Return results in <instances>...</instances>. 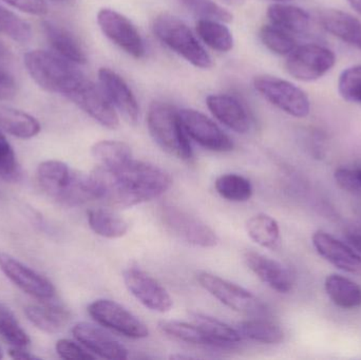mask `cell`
Here are the masks:
<instances>
[{"instance_id":"obj_6","label":"cell","mask_w":361,"mask_h":360,"mask_svg":"<svg viewBox=\"0 0 361 360\" xmlns=\"http://www.w3.org/2000/svg\"><path fill=\"white\" fill-rule=\"evenodd\" d=\"M254 87L269 103L294 118H305L311 111L307 93L288 80L276 76L260 75L255 78Z\"/></svg>"},{"instance_id":"obj_37","label":"cell","mask_w":361,"mask_h":360,"mask_svg":"<svg viewBox=\"0 0 361 360\" xmlns=\"http://www.w3.org/2000/svg\"><path fill=\"white\" fill-rule=\"evenodd\" d=\"M260 39L269 51L278 55H288L296 48V40L292 34L274 25L261 27Z\"/></svg>"},{"instance_id":"obj_42","label":"cell","mask_w":361,"mask_h":360,"mask_svg":"<svg viewBox=\"0 0 361 360\" xmlns=\"http://www.w3.org/2000/svg\"><path fill=\"white\" fill-rule=\"evenodd\" d=\"M335 181L337 185L353 194H361V185L355 169L338 168L335 171Z\"/></svg>"},{"instance_id":"obj_31","label":"cell","mask_w":361,"mask_h":360,"mask_svg":"<svg viewBox=\"0 0 361 360\" xmlns=\"http://www.w3.org/2000/svg\"><path fill=\"white\" fill-rule=\"evenodd\" d=\"M93 158L99 166L116 168L133 160V151L128 144L120 141H101L91 148Z\"/></svg>"},{"instance_id":"obj_19","label":"cell","mask_w":361,"mask_h":360,"mask_svg":"<svg viewBox=\"0 0 361 360\" xmlns=\"http://www.w3.org/2000/svg\"><path fill=\"white\" fill-rule=\"evenodd\" d=\"M245 262L250 270L274 291L288 294L294 289V275L280 262L255 252L246 253Z\"/></svg>"},{"instance_id":"obj_39","label":"cell","mask_w":361,"mask_h":360,"mask_svg":"<svg viewBox=\"0 0 361 360\" xmlns=\"http://www.w3.org/2000/svg\"><path fill=\"white\" fill-rule=\"evenodd\" d=\"M338 91L345 101L361 104V65L343 70L339 76Z\"/></svg>"},{"instance_id":"obj_14","label":"cell","mask_w":361,"mask_h":360,"mask_svg":"<svg viewBox=\"0 0 361 360\" xmlns=\"http://www.w3.org/2000/svg\"><path fill=\"white\" fill-rule=\"evenodd\" d=\"M123 277L128 291L145 308L159 313L169 312L173 308V298L166 289L143 271L129 268Z\"/></svg>"},{"instance_id":"obj_40","label":"cell","mask_w":361,"mask_h":360,"mask_svg":"<svg viewBox=\"0 0 361 360\" xmlns=\"http://www.w3.org/2000/svg\"><path fill=\"white\" fill-rule=\"evenodd\" d=\"M182 4L200 18L231 23L233 15L214 0H180Z\"/></svg>"},{"instance_id":"obj_28","label":"cell","mask_w":361,"mask_h":360,"mask_svg":"<svg viewBox=\"0 0 361 360\" xmlns=\"http://www.w3.org/2000/svg\"><path fill=\"white\" fill-rule=\"evenodd\" d=\"M193 323L218 344L219 348H229L241 342L242 336L237 329L223 321L201 313H191Z\"/></svg>"},{"instance_id":"obj_47","label":"cell","mask_w":361,"mask_h":360,"mask_svg":"<svg viewBox=\"0 0 361 360\" xmlns=\"http://www.w3.org/2000/svg\"><path fill=\"white\" fill-rule=\"evenodd\" d=\"M348 2L352 6V8H354L358 14L361 15V0H348Z\"/></svg>"},{"instance_id":"obj_44","label":"cell","mask_w":361,"mask_h":360,"mask_svg":"<svg viewBox=\"0 0 361 360\" xmlns=\"http://www.w3.org/2000/svg\"><path fill=\"white\" fill-rule=\"evenodd\" d=\"M17 94V84L13 75L0 66V101H10Z\"/></svg>"},{"instance_id":"obj_45","label":"cell","mask_w":361,"mask_h":360,"mask_svg":"<svg viewBox=\"0 0 361 360\" xmlns=\"http://www.w3.org/2000/svg\"><path fill=\"white\" fill-rule=\"evenodd\" d=\"M8 356L13 359L19 360H33L39 359L35 355L27 350V348H20V347H11L8 350Z\"/></svg>"},{"instance_id":"obj_17","label":"cell","mask_w":361,"mask_h":360,"mask_svg":"<svg viewBox=\"0 0 361 360\" xmlns=\"http://www.w3.org/2000/svg\"><path fill=\"white\" fill-rule=\"evenodd\" d=\"M72 335L87 350L105 359H128V351L116 338L103 329L88 323H80L72 328Z\"/></svg>"},{"instance_id":"obj_5","label":"cell","mask_w":361,"mask_h":360,"mask_svg":"<svg viewBox=\"0 0 361 360\" xmlns=\"http://www.w3.org/2000/svg\"><path fill=\"white\" fill-rule=\"evenodd\" d=\"M157 37L171 50L186 59L191 65L201 69L212 67V58L203 48L188 25L169 13L159 15L154 23Z\"/></svg>"},{"instance_id":"obj_32","label":"cell","mask_w":361,"mask_h":360,"mask_svg":"<svg viewBox=\"0 0 361 360\" xmlns=\"http://www.w3.org/2000/svg\"><path fill=\"white\" fill-rule=\"evenodd\" d=\"M238 331L242 338L264 345H278L283 342L284 332L279 325L263 319H252L239 323Z\"/></svg>"},{"instance_id":"obj_7","label":"cell","mask_w":361,"mask_h":360,"mask_svg":"<svg viewBox=\"0 0 361 360\" xmlns=\"http://www.w3.org/2000/svg\"><path fill=\"white\" fill-rule=\"evenodd\" d=\"M336 55L326 46L316 44L296 46L288 54L286 68L290 76L301 82H314L331 71Z\"/></svg>"},{"instance_id":"obj_27","label":"cell","mask_w":361,"mask_h":360,"mask_svg":"<svg viewBox=\"0 0 361 360\" xmlns=\"http://www.w3.org/2000/svg\"><path fill=\"white\" fill-rule=\"evenodd\" d=\"M91 230L107 239H118L128 232L129 223L116 211L106 209H93L87 213Z\"/></svg>"},{"instance_id":"obj_35","label":"cell","mask_w":361,"mask_h":360,"mask_svg":"<svg viewBox=\"0 0 361 360\" xmlns=\"http://www.w3.org/2000/svg\"><path fill=\"white\" fill-rule=\"evenodd\" d=\"M0 337L11 347L27 348L31 344L27 332L21 328L14 313L0 302Z\"/></svg>"},{"instance_id":"obj_23","label":"cell","mask_w":361,"mask_h":360,"mask_svg":"<svg viewBox=\"0 0 361 360\" xmlns=\"http://www.w3.org/2000/svg\"><path fill=\"white\" fill-rule=\"evenodd\" d=\"M322 27L335 37L361 50V21L349 13L326 10L320 15Z\"/></svg>"},{"instance_id":"obj_2","label":"cell","mask_w":361,"mask_h":360,"mask_svg":"<svg viewBox=\"0 0 361 360\" xmlns=\"http://www.w3.org/2000/svg\"><path fill=\"white\" fill-rule=\"evenodd\" d=\"M40 188L51 198L66 206H78L99 200L97 184L91 173L74 170L61 161L48 160L36 169Z\"/></svg>"},{"instance_id":"obj_8","label":"cell","mask_w":361,"mask_h":360,"mask_svg":"<svg viewBox=\"0 0 361 360\" xmlns=\"http://www.w3.org/2000/svg\"><path fill=\"white\" fill-rule=\"evenodd\" d=\"M88 313L99 325L133 340L149 335L147 325L116 302L99 299L88 306Z\"/></svg>"},{"instance_id":"obj_46","label":"cell","mask_w":361,"mask_h":360,"mask_svg":"<svg viewBox=\"0 0 361 360\" xmlns=\"http://www.w3.org/2000/svg\"><path fill=\"white\" fill-rule=\"evenodd\" d=\"M348 240H349L350 244L361 254V235L352 234L348 236Z\"/></svg>"},{"instance_id":"obj_4","label":"cell","mask_w":361,"mask_h":360,"mask_svg":"<svg viewBox=\"0 0 361 360\" xmlns=\"http://www.w3.org/2000/svg\"><path fill=\"white\" fill-rule=\"evenodd\" d=\"M147 126L154 141L165 152L186 162L192 159V148L180 122L179 110L169 104L154 101L148 110Z\"/></svg>"},{"instance_id":"obj_33","label":"cell","mask_w":361,"mask_h":360,"mask_svg":"<svg viewBox=\"0 0 361 360\" xmlns=\"http://www.w3.org/2000/svg\"><path fill=\"white\" fill-rule=\"evenodd\" d=\"M159 328L163 333L167 334L176 340H179L180 342L195 345V346L219 348L218 344L212 340L207 334L204 333L195 323L189 325V323L177 321H161L159 323Z\"/></svg>"},{"instance_id":"obj_36","label":"cell","mask_w":361,"mask_h":360,"mask_svg":"<svg viewBox=\"0 0 361 360\" xmlns=\"http://www.w3.org/2000/svg\"><path fill=\"white\" fill-rule=\"evenodd\" d=\"M0 33L14 42L25 44L32 38V29L27 21L0 4Z\"/></svg>"},{"instance_id":"obj_11","label":"cell","mask_w":361,"mask_h":360,"mask_svg":"<svg viewBox=\"0 0 361 360\" xmlns=\"http://www.w3.org/2000/svg\"><path fill=\"white\" fill-rule=\"evenodd\" d=\"M97 23L106 37L135 58L145 55L146 46L139 30L124 15L111 8L97 13Z\"/></svg>"},{"instance_id":"obj_9","label":"cell","mask_w":361,"mask_h":360,"mask_svg":"<svg viewBox=\"0 0 361 360\" xmlns=\"http://www.w3.org/2000/svg\"><path fill=\"white\" fill-rule=\"evenodd\" d=\"M197 281L203 289L231 310L243 314H261L262 302L247 290L209 273H200Z\"/></svg>"},{"instance_id":"obj_12","label":"cell","mask_w":361,"mask_h":360,"mask_svg":"<svg viewBox=\"0 0 361 360\" xmlns=\"http://www.w3.org/2000/svg\"><path fill=\"white\" fill-rule=\"evenodd\" d=\"M0 271L19 290L42 302L56 295L54 285L46 277L32 270L10 254L0 251Z\"/></svg>"},{"instance_id":"obj_22","label":"cell","mask_w":361,"mask_h":360,"mask_svg":"<svg viewBox=\"0 0 361 360\" xmlns=\"http://www.w3.org/2000/svg\"><path fill=\"white\" fill-rule=\"evenodd\" d=\"M42 30L57 54L74 63H86V53L82 44L69 30L48 20L42 21Z\"/></svg>"},{"instance_id":"obj_18","label":"cell","mask_w":361,"mask_h":360,"mask_svg":"<svg viewBox=\"0 0 361 360\" xmlns=\"http://www.w3.org/2000/svg\"><path fill=\"white\" fill-rule=\"evenodd\" d=\"M313 245L322 257L338 270L361 277V256L349 245L322 230L313 235Z\"/></svg>"},{"instance_id":"obj_51","label":"cell","mask_w":361,"mask_h":360,"mask_svg":"<svg viewBox=\"0 0 361 360\" xmlns=\"http://www.w3.org/2000/svg\"><path fill=\"white\" fill-rule=\"evenodd\" d=\"M4 359V351H2L1 347H0V359Z\"/></svg>"},{"instance_id":"obj_16","label":"cell","mask_w":361,"mask_h":360,"mask_svg":"<svg viewBox=\"0 0 361 360\" xmlns=\"http://www.w3.org/2000/svg\"><path fill=\"white\" fill-rule=\"evenodd\" d=\"M99 87L114 109L118 110L129 124H137L140 114L139 104L124 78L109 68H102L99 71Z\"/></svg>"},{"instance_id":"obj_1","label":"cell","mask_w":361,"mask_h":360,"mask_svg":"<svg viewBox=\"0 0 361 360\" xmlns=\"http://www.w3.org/2000/svg\"><path fill=\"white\" fill-rule=\"evenodd\" d=\"M99 200L114 209H129L159 198L171 188V175L156 165L130 160L116 168L97 166L91 173Z\"/></svg>"},{"instance_id":"obj_34","label":"cell","mask_w":361,"mask_h":360,"mask_svg":"<svg viewBox=\"0 0 361 360\" xmlns=\"http://www.w3.org/2000/svg\"><path fill=\"white\" fill-rule=\"evenodd\" d=\"M214 187L222 198L233 202H245L252 196L250 182L237 173L220 175L216 180Z\"/></svg>"},{"instance_id":"obj_25","label":"cell","mask_w":361,"mask_h":360,"mask_svg":"<svg viewBox=\"0 0 361 360\" xmlns=\"http://www.w3.org/2000/svg\"><path fill=\"white\" fill-rule=\"evenodd\" d=\"M326 294L333 304L343 310L361 308V287L347 277L332 274L324 283Z\"/></svg>"},{"instance_id":"obj_38","label":"cell","mask_w":361,"mask_h":360,"mask_svg":"<svg viewBox=\"0 0 361 360\" xmlns=\"http://www.w3.org/2000/svg\"><path fill=\"white\" fill-rule=\"evenodd\" d=\"M21 177L23 173L16 154L0 131V179L6 182H18Z\"/></svg>"},{"instance_id":"obj_20","label":"cell","mask_w":361,"mask_h":360,"mask_svg":"<svg viewBox=\"0 0 361 360\" xmlns=\"http://www.w3.org/2000/svg\"><path fill=\"white\" fill-rule=\"evenodd\" d=\"M53 299L54 298L42 300L39 304H27L23 310L25 317L32 325L48 334L63 331L71 319L69 310L61 302Z\"/></svg>"},{"instance_id":"obj_49","label":"cell","mask_w":361,"mask_h":360,"mask_svg":"<svg viewBox=\"0 0 361 360\" xmlns=\"http://www.w3.org/2000/svg\"><path fill=\"white\" fill-rule=\"evenodd\" d=\"M224 4L231 6H240L245 2V0H222Z\"/></svg>"},{"instance_id":"obj_43","label":"cell","mask_w":361,"mask_h":360,"mask_svg":"<svg viewBox=\"0 0 361 360\" xmlns=\"http://www.w3.org/2000/svg\"><path fill=\"white\" fill-rule=\"evenodd\" d=\"M4 1L27 14L42 16L48 13V6L44 0H4Z\"/></svg>"},{"instance_id":"obj_48","label":"cell","mask_w":361,"mask_h":360,"mask_svg":"<svg viewBox=\"0 0 361 360\" xmlns=\"http://www.w3.org/2000/svg\"><path fill=\"white\" fill-rule=\"evenodd\" d=\"M8 54H10V53H8V49L0 42V61H1V59L8 58Z\"/></svg>"},{"instance_id":"obj_52","label":"cell","mask_w":361,"mask_h":360,"mask_svg":"<svg viewBox=\"0 0 361 360\" xmlns=\"http://www.w3.org/2000/svg\"><path fill=\"white\" fill-rule=\"evenodd\" d=\"M273 1L286 2V1H290V0H273Z\"/></svg>"},{"instance_id":"obj_3","label":"cell","mask_w":361,"mask_h":360,"mask_svg":"<svg viewBox=\"0 0 361 360\" xmlns=\"http://www.w3.org/2000/svg\"><path fill=\"white\" fill-rule=\"evenodd\" d=\"M23 61L30 76L40 88L68 99L87 80L74 63L49 51H29Z\"/></svg>"},{"instance_id":"obj_26","label":"cell","mask_w":361,"mask_h":360,"mask_svg":"<svg viewBox=\"0 0 361 360\" xmlns=\"http://www.w3.org/2000/svg\"><path fill=\"white\" fill-rule=\"evenodd\" d=\"M0 128L21 139H30L40 132L39 122L34 116L10 107H0Z\"/></svg>"},{"instance_id":"obj_50","label":"cell","mask_w":361,"mask_h":360,"mask_svg":"<svg viewBox=\"0 0 361 360\" xmlns=\"http://www.w3.org/2000/svg\"><path fill=\"white\" fill-rule=\"evenodd\" d=\"M355 170H356V173H357V178H358V180H360V183L361 185V167H360V168L355 169Z\"/></svg>"},{"instance_id":"obj_21","label":"cell","mask_w":361,"mask_h":360,"mask_svg":"<svg viewBox=\"0 0 361 360\" xmlns=\"http://www.w3.org/2000/svg\"><path fill=\"white\" fill-rule=\"evenodd\" d=\"M208 109L223 125L237 133H246L250 120L241 101L231 95L212 94L206 99Z\"/></svg>"},{"instance_id":"obj_10","label":"cell","mask_w":361,"mask_h":360,"mask_svg":"<svg viewBox=\"0 0 361 360\" xmlns=\"http://www.w3.org/2000/svg\"><path fill=\"white\" fill-rule=\"evenodd\" d=\"M165 226L178 238L195 247H214L218 244L216 232L199 218L179 207L164 205L161 213Z\"/></svg>"},{"instance_id":"obj_24","label":"cell","mask_w":361,"mask_h":360,"mask_svg":"<svg viewBox=\"0 0 361 360\" xmlns=\"http://www.w3.org/2000/svg\"><path fill=\"white\" fill-rule=\"evenodd\" d=\"M267 17L271 25L290 34H303L311 23L309 13L292 4H274L267 8Z\"/></svg>"},{"instance_id":"obj_29","label":"cell","mask_w":361,"mask_h":360,"mask_svg":"<svg viewBox=\"0 0 361 360\" xmlns=\"http://www.w3.org/2000/svg\"><path fill=\"white\" fill-rule=\"evenodd\" d=\"M246 232L252 240L265 249H276L280 242L279 224L271 216L258 213L246 222Z\"/></svg>"},{"instance_id":"obj_15","label":"cell","mask_w":361,"mask_h":360,"mask_svg":"<svg viewBox=\"0 0 361 360\" xmlns=\"http://www.w3.org/2000/svg\"><path fill=\"white\" fill-rule=\"evenodd\" d=\"M82 111L106 128L116 129L120 125L118 113L101 87L89 80L69 97Z\"/></svg>"},{"instance_id":"obj_13","label":"cell","mask_w":361,"mask_h":360,"mask_svg":"<svg viewBox=\"0 0 361 360\" xmlns=\"http://www.w3.org/2000/svg\"><path fill=\"white\" fill-rule=\"evenodd\" d=\"M179 116L187 135L205 149L214 152H228L233 142L214 120L193 109L179 110Z\"/></svg>"},{"instance_id":"obj_41","label":"cell","mask_w":361,"mask_h":360,"mask_svg":"<svg viewBox=\"0 0 361 360\" xmlns=\"http://www.w3.org/2000/svg\"><path fill=\"white\" fill-rule=\"evenodd\" d=\"M55 351L61 359L68 360L94 359L95 356L76 342L69 340H59L55 345Z\"/></svg>"},{"instance_id":"obj_30","label":"cell","mask_w":361,"mask_h":360,"mask_svg":"<svg viewBox=\"0 0 361 360\" xmlns=\"http://www.w3.org/2000/svg\"><path fill=\"white\" fill-rule=\"evenodd\" d=\"M218 20L200 18L197 21V33L206 46L218 52H228L233 46V37L228 27Z\"/></svg>"}]
</instances>
